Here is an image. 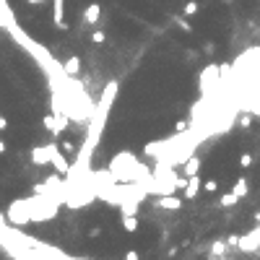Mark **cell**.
<instances>
[{
    "label": "cell",
    "instance_id": "cell-26",
    "mask_svg": "<svg viewBox=\"0 0 260 260\" xmlns=\"http://www.w3.org/2000/svg\"><path fill=\"white\" fill-rule=\"evenodd\" d=\"M3 151H6V143H3V141H0V154H3Z\"/></svg>",
    "mask_w": 260,
    "mask_h": 260
},
{
    "label": "cell",
    "instance_id": "cell-21",
    "mask_svg": "<svg viewBox=\"0 0 260 260\" xmlns=\"http://www.w3.org/2000/svg\"><path fill=\"white\" fill-rule=\"evenodd\" d=\"M195 11H198V3H195V0H190V3L185 6V13L190 16V13H195Z\"/></svg>",
    "mask_w": 260,
    "mask_h": 260
},
{
    "label": "cell",
    "instance_id": "cell-18",
    "mask_svg": "<svg viewBox=\"0 0 260 260\" xmlns=\"http://www.w3.org/2000/svg\"><path fill=\"white\" fill-rule=\"evenodd\" d=\"M203 190H206V193H216V190H219V182H216V180H206V182H203Z\"/></svg>",
    "mask_w": 260,
    "mask_h": 260
},
{
    "label": "cell",
    "instance_id": "cell-14",
    "mask_svg": "<svg viewBox=\"0 0 260 260\" xmlns=\"http://www.w3.org/2000/svg\"><path fill=\"white\" fill-rule=\"evenodd\" d=\"M247 190H250V188H247V180H244V177H239V180H237V185H234V190H232V193H237L239 198H244V195H247Z\"/></svg>",
    "mask_w": 260,
    "mask_h": 260
},
{
    "label": "cell",
    "instance_id": "cell-7",
    "mask_svg": "<svg viewBox=\"0 0 260 260\" xmlns=\"http://www.w3.org/2000/svg\"><path fill=\"white\" fill-rule=\"evenodd\" d=\"M55 3V11H52V19H55V26L57 29H65L68 24L63 21V13H65V0H52Z\"/></svg>",
    "mask_w": 260,
    "mask_h": 260
},
{
    "label": "cell",
    "instance_id": "cell-8",
    "mask_svg": "<svg viewBox=\"0 0 260 260\" xmlns=\"http://www.w3.org/2000/svg\"><path fill=\"white\" fill-rule=\"evenodd\" d=\"M182 206V201L180 198H175L172 193L169 195H159V208H166V211H177Z\"/></svg>",
    "mask_w": 260,
    "mask_h": 260
},
{
    "label": "cell",
    "instance_id": "cell-25",
    "mask_svg": "<svg viewBox=\"0 0 260 260\" xmlns=\"http://www.w3.org/2000/svg\"><path fill=\"white\" fill-rule=\"evenodd\" d=\"M6 128V117H0V130H3Z\"/></svg>",
    "mask_w": 260,
    "mask_h": 260
},
{
    "label": "cell",
    "instance_id": "cell-10",
    "mask_svg": "<svg viewBox=\"0 0 260 260\" xmlns=\"http://www.w3.org/2000/svg\"><path fill=\"white\" fill-rule=\"evenodd\" d=\"M120 211H122V216H135V213H138V201H135V198H128V201L120 203Z\"/></svg>",
    "mask_w": 260,
    "mask_h": 260
},
{
    "label": "cell",
    "instance_id": "cell-20",
    "mask_svg": "<svg viewBox=\"0 0 260 260\" xmlns=\"http://www.w3.org/2000/svg\"><path fill=\"white\" fill-rule=\"evenodd\" d=\"M250 125H252V117L250 115H242L239 117V128H250Z\"/></svg>",
    "mask_w": 260,
    "mask_h": 260
},
{
    "label": "cell",
    "instance_id": "cell-19",
    "mask_svg": "<svg viewBox=\"0 0 260 260\" xmlns=\"http://www.w3.org/2000/svg\"><path fill=\"white\" fill-rule=\"evenodd\" d=\"M239 164H242V169H250V164H252V156H250V154H242Z\"/></svg>",
    "mask_w": 260,
    "mask_h": 260
},
{
    "label": "cell",
    "instance_id": "cell-16",
    "mask_svg": "<svg viewBox=\"0 0 260 260\" xmlns=\"http://www.w3.org/2000/svg\"><path fill=\"white\" fill-rule=\"evenodd\" d=\"M237 201H239V195H237V193H226V195L221 198V206H226V208H229V206H234Z\"/></svg>",
    "mask_w": 260,
    "mask_h": 260
},
{
    "label": "cell",
    "instance_id": "cell-9",
    "mask_svg": "<svg viewBox=\"0 0 260 260\" xmlns=\"http://www.w3.org/2000/svg\"><path fill=\"white\" fill-rule=\"evenodd\" d=\"M198 190H201V177H198V175L188 177V185H185V198H188V201L198 195Z\"/></svg>",
    "mask_w": 260,
    "mask_h": 260
},
{
    "label": "cell",
    "instance_id": "cell-1",
    "mask_svg": "<svg viewBox=\"0 0 260 260\" xmlns=\"http://www.w3.org/2000/svg\"><path fill=\"white\" fill-rule=\"evenodd\" d=\"M32 201V221H50V219H55L57 216V206L60 203H55L52 198H47V195H37L34 193V198H29Z\"/></svg>",
    "mask_w": 260,
    "mask_h": 260
},
{
    "label": "cell",
    "instance_id": "cell-6",
    "mask_svg": "<svg viewBox=\"0 0 260 260\" xmlns=\"http://www.w3.org/2000/svg\"><path fill=\"white\" fill-rule=\"evenodd\" d=\"M32 161H34L37 166H47V164L52 161V148H50V143H47V146H37V148L32 151Z\"/></svg>",
    "mask_w": 260,
    "mask_h": 260
},
{
    "label": "cell",
    "instance_id": "cell-13",
    "mask_svg": "<svg viewBox=\"0 0 260 260\" xmlns=\"http://www.w3.org/2000/svg\"><path fill=\"white\" fill-rule=\"evenodd\" d=\"M65 73H70V75H75V73H78L81 70V60L78 57H70V60H65Z\"/></svg>",
    "mask_w": 260,
    "mask_h": 260
},
{
    "label": "cell",
    "instance_id": "cell-5",
    "mask_svg": "<svg viewBox=\"0 0 260 260\" xmlns=\"http://www.w3.org/2000/svg\"><path fill=\"white\" fill-rule=\"evenodd\" d=\"M50 148H52V166H55V169L60 172V175H63V177H68V172H70V164H68V159L63 156V154H60V146L57 143H50Z\"/></svg>",
    "mask_w": 260,
    "mask_h": 260
},
{
    "label": "cell",
    "instance_id": "cell-24",
    "mask_svg": "<svg viewBox=\"0 0 260 260\" xmlns=\"http://www.w3.org/2000/svg\"><path fill=\"white\" fill-rule=\"evenodd\" d=\"M26 3H32V6H39V3H47V0H26Z\"/></svg>",
    "mask_w": 260,
    "mask_h": 260
},
{
    "label": "cell",
    "instance_id": "cell-22",
    "mask_svg": "<svg viewBox=\"0 0 260 260\" xmlns=\"http://www.w3.org/2000/svg\"><path fill=\"white\" fill-rule=\"evenodd\" d=\"M91 39H94L97 44H102V42H104V34H102V32H94V37H91Z\"/></svg>",
    "mask_w": 260,
    "mask_h": 260
},
{
    "label": "cell",
    "instance_id": "cell-27",
    "mask_svg": "<svg viewBox=\"0 0 260 260\" xmlns=\"http://www.w3.org/2000/svg\"><path fill=\"white\" fill-rule=\"evenodd\" d=\"M0 29H3V24H0Z\"/></svg>",
    "mask_w": 260,
    "mask_h": 260
},
{
    "label": "cell",
    "instance_id": "cell-23",
    "mask_svg": "<svg viewBox=\"0 0 260 260\" xmlns=\"http://www.w3.org/2000/svg\"><path fill=\"white\" fill-rule=\"evenodd\" d=\"M177 24H180V29H185V32H190V24H188V21H182V19H177Z\"/></svg>",
    "mask_w": 260,
    "mask_h": 260
},
{
    "label": "cell",
    "instance_id": "cell-2",
    "mask_svg": "<svg viewBox=\"0 0 260 260\" xmlns=\"http://www.w3.org/2000/svg\"><path fill=\"white\" fill-rule=\"evenodd\" d=\"M221 68L216 65H208L203 73H201V91H203V97H211V94H216L219 86H221Z\"/></svg>",
    "mask_w": 260,
    "mask_h": 260
},
{
    "label": "cell",
    "instance_id": "cell-4",
    "mask_svg": "<svg viewBox=\"0 0 260 260\" xmlns=\"http://www.w3.org/2000/svg\"><path fill=\"white\" fill-rule=\"evenodd\" d=\"M237 247H239L242 252H255V250H260V226L252 229L250 234L239 237V239H237Z\"/></svg>",
    "mask_w": 260,
    "mask_h": 260
},
{
    "label": "cell",
    "instance_id": "cell-17",
    "mask_svg": "<svg viewBox=\"0 0 260 260\" xmlns=\"http://www.w3.org/2000/svg\"><path fill=\"white\" fill-rule=\"evenodd\" d=\"M224 247H226L224 242H213V247H211V257H221V255H224Z\"/></svg>",
    "mask_w": 260,
    "mask_h": 260
},
{
    "label": "cell",
    "instance_id": "cell-3",
    "mask_svg": "<svg viewBox=\"0 0 260 260\" xmlns=\"http://www.w3.org/2000/svg\"><path fill=\"white\" fill-rule=\"evenodd\" d=\"M32 201L29 198H24V201H13L11 206H8V219H11V224H29L32 221Z\"/></svg>",
    "mask_w": 260,
    "mask_h": 260
},
{
    "label": "cell",
    "instance_id": "cell-12",
    "mask_svg": "<svg viewBox=\"0 0 260 260\" xmlns=\"http://www.w3.org/2000/svg\"><path fill=\"white\" fill-rule=\"evenodd\" d=\"M198 169H201V161H198L195 156H190V159L185 161V177H193V175H198Z\"/></svg>",
    "mask_w": 260,
    "mask_h": 260
},
{
    "label": "cell",
    "instance_id": "cell-15",
    "mask_svg": "<svg viewBox=\"0 0 260 260\" xmlns=\"http://www.w3.org/2000/svg\"><path fill=\"white\" fill-rule=\"evenodd\" d=\"M122 226H125V232H135V229H138V219L135 216H122Z\"/></svg>",
    "mask_w": 260,
    "mask_h": 260
},
{
    "label": "cell",
    "instance_id": "cell-11",
    "mask_svg": "<svg viewBox=\"0 0 260 260\" xmlns=\"http://www.w3.org/2000/svg\"><path fill=\"white\" fill-rule=\"evenodd\" d=\"M99 13H102L99 3H91V6L86 8V13H83V19H86V24H97V21H99Z\"/></svg>",
    "mask_w": 260,
    "mask_h": 260
}]
</instances>
